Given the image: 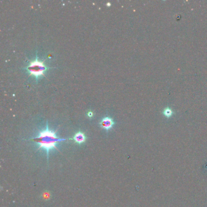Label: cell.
I'll use <instances>...</instances> for the list:
<instances>
[{
  "label": "cell",
  "instance_id": "6da1fadb",
  "mask_svg": "<svg viewBox=\"0 0 207 207\" xmlns=\"http://www.w3.org/2000/svg\"><path fill=\"white\" fill-rule=\"evenodd\" d=\"M30 140L36 143V144L38 145V150L43 149L46 151L47 158L48 161L49 153L50 150L55 149L59 151V150L57 147V144L61 142L65 141L67 139H61L58 137L55 131L49 129L48 123L47 122L46 129L41 131L36 137L31 138Z\"/></svg>",
  "mask_w": 207,
  "mask_h": 207
},
{
  "label": "cell",
  "instance_id": "7a4b0ae2",
  "mask_svg": "<svg viewBox=\"0 0 207 207\" xmlns=\"http://www.w3.org/2000/svg\"><path fill=\"white\" fill-rule=\"evenodd\" d=\"M50 67L47 66L44 61H40L38 60L37 54L36 55V58L35 60L30 61L28 66L25 67V69L28 72L29 75H33L36 77V80L41 76H44L45 72L49 69Z\"/></svg>",
  "mask_w": 207,
  "mask_h": 207
},
{
  "label": "cell",
  "instance_id": "3957f363",
  "mask_svg": "<svg viewBox=\"0 0 207 207\" xmlns=\"http://www.w3.org/2000/svg\"><path fill=\"white\" fill-rule=\"evenodd\" d=\"M100 127L101 128L104 129L106 130V131H109L111 129L115 124L114 121L113 119L112 118H110L109 117H106L103 118L101 121L100 122Z\"/></svg>",
  "mask_w": 207,
  "mask_h": 207
},
{
  "label": "cell",
  "instance_id": "277c9868",
  "mask_svg": "<svg viewBox=\"0 0 207 207\" xmlns=\"http://www.w3.org/2000/svg\"><path fill=\"white\" fill-rule=\"evenodd\" d=\"M71 139L74 140V142L76 143L81 145V144L84 143L86 142V136L83 132H81V131H79L77 133H75L74 137Z\"/></svg>",
  "mask_w": 207,
  "mask_h": 207
},
{
  "label": "cell",
  "instance_id": "5b68a950",
  "mask_svg": "<svg viewBox=\"0 0 207 207\" xmlns=\"http://www.w3.org/2000/svg\"><path fill=\"white\" fill-rule=\"evenodd\" d=\"M172 111L169 107H166L164 109V114L165 116H166V117H170L172 115Z\"/></svg>",
  "mask_w": 207,
  "mask_h": 207
},
{
  "label": "cell",
  "instance_id": "8992f818",
  "mask_svg": "<svg viewBox=\"0 0 207 207\" xmlns=\"http://www.w3.org/2000/svg\"><path fill=\"white\" fill-rule=\"evenodd\" d=\"M87 115L88 116V117H93V115H94V114H93V112H92V111H89V112H87Z\"/></svg>",
  "mask_w": 207,
  "mask_h": 207
},
{
  "label": "cell",
  "instance_id": "52a82bcc",
  "mask_svg": "<svg viewBox=\"0 0 207 207\" xmlns=\"http://www.w3.org/2000/svg\"><path fill=\"white\" fill-rule=\"evenodd\" d=\"M110 4H111V3H107V6H110Z\"/></svg>",
  "mask_w": 207,
  "mask_h": 207
}]
</instances>
